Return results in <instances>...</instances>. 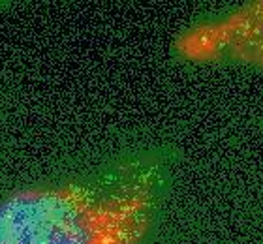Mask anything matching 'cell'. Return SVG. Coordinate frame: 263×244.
I'll return each instance as SVG.
<instances>
[{"label": "cell", "instance_id": "6da1fadb", "mask_svg": "<svg viewBox=\"0 0 263 244\" xmlns=\"http://www.w3.org/2000/svg\"><path fill=\"white\" fill-rule=\"evenodd\" d=\"M156 171L23 186L0 199V244H141L158 201Z\"/></svg>", "mask_w": 263, "mask_h": 244}, {"label": "cell", "instance_id": "7a4b0ae2", "mask_svg": "<svg viewBox=\"0 0 263 244\" xmlns=\"http://www.w3.org/2000/svg\"><path fill=\"white\" fill-rule=\"evenodd\" d=\"M175 53L194 64H235L263 70V0L182 30Z\"/></svg>", "mask_w": 263, "mask_h": 244}]
</instances>
